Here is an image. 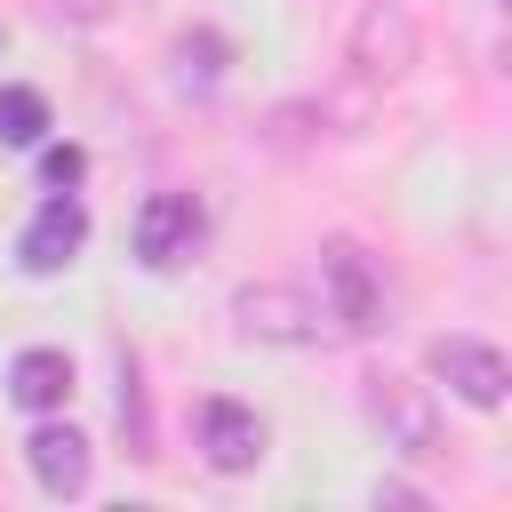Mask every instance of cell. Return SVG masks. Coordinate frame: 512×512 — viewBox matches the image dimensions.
Instances as JSON below:
<instances>
[{"mask_svg": "<svg viewBox=\"0 0 512 512\" xmlns=\"http://www.w3.org/2000/svg\"><path fill=\"white\" fill-rule=\"evenodd\" d=\"M320 312L344 328V336H368V328H384V280H376V264H368V248L360 240H328L320 248Z\"/></svg>", "mask_w": 512, "mask_h": 512, "instance_id": "obj_1", "label": "cell"}, {"mask_svg": "<svg viewBox=\"0 0 512 512\" xmlns=\"http://www.w3.org/2000/svg\"><path fill=\"white\" fill-rule=\"evenodd\" d=\"M200 232H208V216H200L192 192H152L136 208V264L144 272H176V264H192Z\"/></svg>", "mask_w": 512, "mask_h": 512, "instance_id": "obj_2", "label": "cell"}, {"mask_svg": "<svg viewBox=\"0 0 512 512\" xmlns=\"http://www.w3.org/2000/svg\"><path fill=\"white\" fill-rule=\"evenodd\" d=\"M232 320H240V336H256V344H312L328 312H320L304 288L256 280V288H240V296H232Z\"/></svg>", "mask_w": 512, "mask_h": 512, "instance_id": "obj_3", "label": "cell"}, {"mask_svg": "<svg viewBox=\"0 0 512 512\" xmlns=\"http://www.w3.org/2000/svg\"><path fill=\"white\" fill-rule=\"evenodd\" d=\"M368 416H376L384 448H400V456H432V448H440L432 392H424V384H408V376H368Z\"/></svg>", "mask_w": 512, "mask_h": 512, "instance_id": "obj_4", "label": "cell"}, {"mask_svg": "<svg viewBox=\"0 0 512 512\" xmlns=\"http://www.w3.org/2000/svg\"><path fill=\"white\" fill-rule=\"evenodd\" d=\"M80 240H88V208H80L72 192H48V200L32 208V224L16 232V264L48 280V272H64V264L80 256Z\"/></svg>", "mask_w": 512, "mask_h": 512, "instance_id": "obj_5", "label": "cell"}, {"mask_svg": "<svg viewBox=\"0 0 512 512\" xmlns=\"http://www.w3.org/2000/svg\"><path fill=\"white\" fill-rule=\"evenodd\" d=\"M432 376H440L464 408H504V384H512L504 352L480 344V336H440V344H432Z\"/></svg>", "mask_w": 512, "mask_h": 512, "instance_id": "obj_6", "label": "cell"}, {"mask_svg": "<svg viewBox=\"0 0 512 512\" xmlns=\"http://www.w3.org/2000/svg\"><path fill=\"white\" fill-rule=\"evenodd\" d=\"M408 56H416L408 8H400V0H376V8L360 16V32H352V72H360V80H400Z\"/></svg>", "mask_w": 512, "mask_h": 512, "instance_id": "obj_7", "label": "cell"}, {"mask_svg": "<svg viewBox=\"0 0 512 512\" xmlns=\"http://www.w3.org/2000/svg\"><path fill=\"white\" fill-rule=\"evenodd\" d=\"M200 456L216 472H256L264 464V416L240 400H200Z\"/></svg>", "mask_w": 512, "mask_h": 512, "instance_id": "obj_8", "label": "cell"}, {"mask_svg": "<svg viewBox=\"0 0 512 512\" xmlns=\"http://www.w3.org/2000/svg\"><path fill=\"white\" fill-rule=\"evenodd\" d=\"M24 464H32V480H40L48 496H80V488H88V440H80L72 424H40V432L24 440Z\"/></svg>", "mask_w": 512, "mask_h": 512, "instance_id": "obj_9", "label": "cell"}, {"mask_svg": "<svg viewBox=\"0 0 512 512\" xmlns=\"http://www.w3.org/2000/svg\"><path fill=\"white\" fill-rule=\"evenodd\" d=\"M8 400H16V408H32V416L64 408V400H72V360H64L56 344L16 352V360H8Z\"/></svg>", "mask_w": 512, "mask_h": 512, "instance_id": "obj_10", "label": "cell"}, {"mask_svg": "<svg viewBox=\"0 0 512 512\" xmlns=\"http://www.w3.org/2000/svg\"><path fill=\"white\" fill-rule=\"evenodd\" d=\"M48 136V96L40 88H0V144H40Z\"/></svg>", "mask_w": 512, "mask_h": 512, "instance_id": "obj_11", "label": "cell"}, {"mask_svg": "<svg viewBox=\"0 0 512 512\" xmlns=\"http://www.w3.org/2000/svg\"><path fill=\"white\" fill-rule=\"evenodd\" d=\"M40 176H48V192H72V184L88 176V152H80V144H48V152H40Z\"/></svg>", "mask_w": 512, "mask_h": 512, "instance_id": "obj_12", "label": "cell"}, {"mask_svg": "<svg viewBox=\"0 0 512 512\" xmlns=\"http://www.w3.org/2000/svg\"><path fill=\"white\" fill-rule=\"evenodd\" d=\"M56 8H64V16H72V24H96V16H104V8H112V0H56Z\"/></svg>", "mask_w": 512, "mask_h": 512, "instance_id": "obj_13", "label": "cell"}]
</instances>
